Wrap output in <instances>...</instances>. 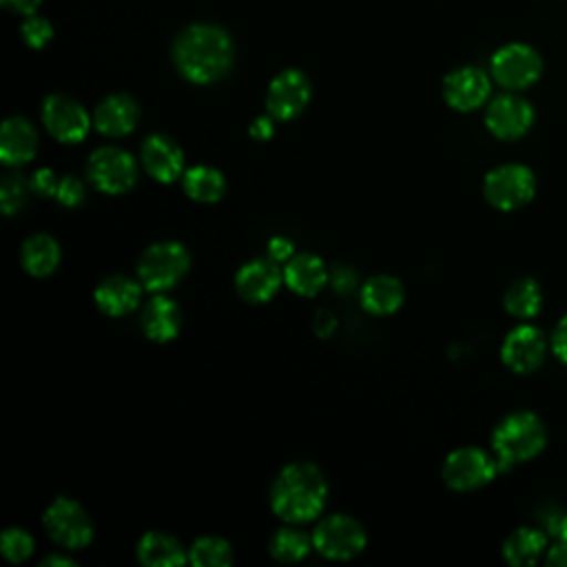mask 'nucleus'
Here are the masks:
<instances>
[{
	"mask_svg": "<svg viewBox=\"0 0 567 567\" xmlns=\"http://www.w3.org/2000/svg\"><path fill=\"white\" fill-rule=\"evenodd\" d=\"M547 443L543 421L527 410L507 414L492 434V447L498 456V467L525 463L534 458Z\"/></svg>",
	"mask_w": 567,
	"mask_h": 567,
	"instance_id": "obj_3",
	"label": "nucleus"
},
{
	"mask_svg": "<svg viewBox=\"0 0 567 567\" xmlns=\"http://www.w3.org/2000/svg\"><path fill=\"white\" fill-rule=\"evenodd\" d=\"M328 483L312 463L286 465L270 487L272 512L288 523L312 520L326 505Z\"/></svg>",
	"mask_w": 567,
	"mask_h": 567,
	"instance_id": "obj_2",
	"label": "nucleus"
},
{
	"mask_svg": "<svg viewBox=\"0 0 567 567\" xmlns=\"http://www.w3.org/2000/svg\"><path fill=\"white\" fill-rule=\"evenodd\" d=\"M49 565H62V567H73L75 563L69 560V558H60V556H49L42 560V567H49Z\"/></svg>",
	"mask_w": 567,
	"mask_h": 567,
	"instance_id": "obj_43",
	"label": "nucleus"
},
{
	"mask_svg": "<svg viewBox=\"0 0 567 567\" xmlns=\"http://www.w3.org/2000/svg\"><path fill=\"white\" fill-rule=\"evenodd\" d=\"M44 527H47L49 536L66 549H80V547L89 545L93 538V525H91L86 512L82 509L80 503H75L66 496L55 498L47 507Z\"/></svg>",
	"mask_w": 567,
	"mask_h": 567,
	"instance_id": "obj_8",
	"label": "nucleus"
},
{
	"mask_svg": "<svg viewBox=\"0 0 567 567\" xmlns=\"http://www.w3.org/2000/svg\"><path fill=\"white\" fill-rule=\"evenodd\" d=\"M250 137H255V140H259V142H264V140H268L270 135H272V120L270 117H257L252 124H250Z\"/></svg>",
	"mask_w": 567,
	"mask_h": 567,
	"instance_id": "obj_39",
	"label": "nucleus"
},
{
	"mask_svg": "<svg viewBox=\"0 0 567 567\" xmlns=\"http://www.w3.org/2000/svg\"><path fill=\"white\" fill-rule=\"evenodd\" d=\"M547 563L549 565H560V567H567V540H558L549 554H547Z\"/></svg>",
	"mask_w": 567,
	"mask_h": 567,
	"instance_id": "obj_42",
	"label": "nucleus"
},
{
	"mask_svg": "<svg viewBox=\"0 0 567 567\" xmlns=\"http://www.w3.org/2000/svg\"><path fill=\"white\" fill-rule=\"evenodd\" d=\"M20 261L24 270L33 277H47L51 275L60 264V246L49 235H31L20 250Z\"/></svg>",
	"mask_w": 567,
	"mask_h": 567,
	"instance_id": "obj_25",
	"label": "nucleus"
},
{
	"mask_svg": "<svg viewBox=\"0 0 567 567\" xmlns=\"http://www.w3.org/2000/svg\"><path fill=\"white\" fill-rule=\"evenodd\" d=\"M403 303V286L396 277L377 275L361 288V306L372 315H390Z\"/></svg>",
	"mask_w": 567,
	"mask_h": 567,
	"instance_id": "obj_24",
	"label": "nucleus"
},
{
	"mask_svg": "<svg viewBox=\"0 0 567 567\" xmlns=\"http://www.w3.org/2000/svg\"><path fill=\"white\" fill-rule=\"evenodd\" d=\"M86 173L93 186L109 195L126 193L137 179L135 159L115 146H102L93 151L86 164Z\"/></svg>",
	"mask_w": 567,
	"mask_h": 567,
	"instance_id": "obj_7",
	"label": "nucleus"
},
{
	"mask_svg": "<svg viewBox=\"0 0 567 567\" xmlns=\"http://www.w3.org/2000/svg\"><path fill=\"white\" fill-rule=\"evenodd\" d=\"M137 120H140V106L131 95H124V93H113L104 97L97 104L93 115L95 128L109 137H120L131 133L137 126Z\"/></svg>",
	"mask_w": 567,
	"mask_h": 567,
	"instance_id": "obj_18",
	"label": "nucleus"
},
{
	"mask_svg": "<svg viewBox=\"0 0 567 567\" xmlns=\"http://www.w3.org/2000/svg\"><path fill=\"white\" fill-rule=\"evenodd\" d=\"M334 328V317L328 310H319L317 312V321H315V330L319 337H328Z\"/></svg>",
	"mask_w": 567,
	"mask_h": 567,
	"instance_id": "obj_41",
	"label": "nucleus"
},
{
	"mask_svg": "<svg viewBox=\"0 0 567 567\" xmlns=\"http://www.w3.org/2000/svg\"><path fill=\"white\" fill-rule=\"evenodd\" d=\"M184 190L190 199L210 204L224 195L226 182L217 168L195 166V168H188L184 175Z\"/></svg>",
	"mask_w": 567,
	"mask_h": 567,
	"instance_id": "obj_28",
	"label": "nucleus"
},
{
	"mask_svg": "<svg viewBox=\"0 0 567 567\" xmlns=\"http://www.w3.org/2000/svg\"><path fill=\"white\" fill-rule=\"evenodd\" d=\"M545 334L536 326H516L503 341L501 359L516 374H529L545 361Z\"/></svg>",
	"mask_w": 567,
	"mask_h": 567,
	"instance_id": "obj_11",
	"label": "nucleus"
},
{
	"mask_svg": "<svg viewBox=\"0 0 567 567\" xmlns=\"http://www.w3.org/2000/svg\"><path fill=\"white\" fill-rule=\"evenodd\" d=\"M55 197L60 204L69 206V208H75L84 202V184L73 177V175H66L58 182V190H55Z\"/></svg>",
	"mask_w": 567,
	"mask_h": 567,
	"instance_id": "obj_34",
	"label": "nucleus"
},
{
	"mask_svg": "<svg viewBox=\"0 0 567 567\" xmlns=\"http://www.w3.org/2000/svg\"><path fill=\"white\" fill-rule=\"evenodd\" d=\"M9 11L16 13H24V16H33L35 9L40 7V0H0Z\"/></svg>",
	"mask_w": 567,
	"mask_h": 567,
	"instance_id": "obj_40",
	"label": "nucleus"
},
{
	"mask_svg": "<svg viewBox=\"0 0 567 567\" xmlns=\"http://www.w3.org/2000/svg\"><path fill=\"white\" fill-rule=\"evenodd\" d=\"M142 164L153 179L162 184H171L182 175L184 153L175 140H171L168 135L155 133V135H148L142 144Z\"/></svg>",
	"mask_w": 567,
	"mask_h": 567,
	"instance_id": "obj_16",
	"label": "nucleus"
},
{
	"mask_svg": "<svg viewBox=\"0 0 567 567\" xmlns=\"http://www.w3.org/2000/svg\"><path fill=\"white\" fill-rule=\"evenodd\" d=\"M190 257L177 241H159L144 250L137 264L140 281L146 290L162 292L173 288L188 270Z\"/></svg>",
	"mask_w": 567,
	"mask_h": 567,
	"instance_id": "obj_4",
	"label": "nucleus"
},
{
	"mask_svg": "<svg viewBox=\"0 0 567 567\" xmlns=\"http://www.w3.org/2000/svg\"><path fill=\"white\" fill-rule=\"evenodd\" d=\"M38 148V133L24 117H9L0 131V159L18 166L29 162Z\"/></svg>",
	"mask_w": 567,
	"mask_h": 567,
	"instance_id": "obj_19",
	"label": "nucleus"
},
{
	"mask_svg": "<svg viewBox=\"0 0 567 567\" xmlns=\"http://www.w3.org/2000/svg\"><path fill=\"white\" fill-rule=\"evenodd\" d=\"M188 560L195 567H226L233 563V547L224 538L204 536L190 545Z\"/></svg>",
	"mask_w": 567,
	"mask_h": 567,
	"instance_id": "obj_30",
	"label": "nucleus"
},
{
	"mask_svg": "<svg viewBox=\"0 0 567 567\" xmlns=\"http://www.w3.org/2000/svg\"><path fill=\"white\" fill-rule=\"evenodd\" d=\"M312 545L326 558L348 560L365 547V532L352 516L332 514L312 532Z\"/></svg>",
	"mask_w": 567,
	"mask_h": 567,
	"instance_id": "obj_6",
	"label": "nucleus"
},
{
	"mask_svg": "<svg viewBox=\"0 0 567 567\" xmlns=\"http://www.w3.org/2000/svg\"><path fill=\"white\" fill-rule=\"evenodd\" d=\"M503 303H505V310H507L512 317L532 319V317H536V315L540 312V306H543L540 286H538L532 277L516 279V281L505 290Z\"/></svg>",
	"mask_w": 567,
	"mask_h": 567,
	"instance_id": "obj_27",
	"label": "nucleus"
},
{
	"mask_svg": "<svg viewBox=\"0 0 567 567\" xmlns=\"http://www.w3.org/2000/svg\"><path fill=\"white\" fill-rule=\"evenodd\" d=\"M292 255V244L288 241V239H284V237H272L270 241H268V257L272 259V261H284V259H288Z\"/></svg>",
	"mask_w": 567,
	"mask_h": 567,
	"instance_id": "obj_38",
	"label": "nucleus"
},
{
	"mask_svg": "<svg viewBox=\"0 0 567 567\" xmlns=\"http://www.w3.org/2000/svg\"><path fill=\"white\" fill-rule=\"evenodd\" d=\"M22 38L24 42L31 47V49H42L51 38H53V27L49 24V20L44 18H38L35 13L29 16L24 22H22Z\"/></svg>",
	"mask_w": 567,
	"mask_h": 567,
	"instance_id": "obj_33",
	"label": "nucleus"
},
{
	"mask_svg": "<svg viewBox=\"0 0 567 567\" xmlns=\"http://www.w3.org/2000/svg\"><path fill=\"white\" fill-rule=\"evenodd\" d=\"M543 60L529 44L512 42L492 55V75L505 89H525L540 78Z\"/></svg>",
	"mask_w": 567,
	"mask_h": 567,
	"instance_id": "obj_9",
	"label": "nucleus"
},
{
	"mask_svg": "<svg viewBox=\"0 0 567 567\" xmlns=\"http://www.w3.org/2000/svg\"><path fill=\"white\" fill-rule=\"evenodd\" d=\"M284 281L292 292H297L301 297H312L326 286L328 272H326L323 261L317 255L303 252L288 261V266L284 270Z\"/></svg>",
	"mask_w": 567,
	"mask_h": 567,
	"instance_id": "obj_21",
	"label": "nucleus"
},
{
	"mask_svg": "<svg viewBox=\"0 0 567 567\" xmlns=\"http://www.w3.org/2000/svg\"><path fill=\"white\" fill-rule=\"evenodd\" d=\"M137 558L146 567H179L188 560L179 540L162 532H148L142 536L137 545Z\"/></svg>",
	"mask_w": 567,
	"mask_h": 567,
	"instance_id": "obj_23",
	"label": "nucleus"
},
{
	"mask_svg": "<svg viewBox=\"0 0 567 567\" xmlns=\"http://www.w3.org/2000/svg\"><path fill=\"white\" fill-rule=\"evenodd\" d=\"M42 122L60 142H82L89 133V115L80 102L69 95H49L42 104Z\"/></svg>",
	"mask_w": 567,
	"mask_h": 567,
	"instance_id": "obj_12",
	"label": "nucleus"
},
{
	"mask_svg": "<svg viewBox=\"0 0 567 567\" xmlns=\"http://www.w3.org/2000/svg\"><path fill=\"white\" fill-rule=\"evenodd\" d=\"M310 545H312V540L303 532L284 527L272 534L268 549H270V556L279 563H297L310 551Z\"/></svg>",
	"mask_w": 567,
	"mask_h": 567,
	"instance_id": "obj_29",
	"label": "nucleus"
},
{
	"mask_svg": "<svg viewBox=\"0 0 567 567\" xmlns=\"http://www.w3.org/2000/svg\"><path fill=\"white\" fill-rule=\"evenodd\" d=\"M182 326V312L168 297L151 299L142 310V330L153 341H171Z\"/></svg>",
	"mask_w": 567,
	"mask_h": 567,
	"instance_id": "obj_22",
	"label": "nucleus"
},
{
	"mask_svg": "<svg viewBox=\"0 0 567 567\" xmlns=\"http://www.w3.org/2000/svg\"><path fill=\"white\" fill-rule=\"evenodd\" d=\"M551 350L554 354L567 363V315L558 321V326L554 328V334H551Z\"/></svg>",
	"mask_w": 567,
	"mask_h": 567,
	"instance_id": "obj_36",
	"label": "nucleus"
},
{
	"mask_svg": "<svg viewBox=\"0 0 567 567\" xmlns=\"http://www.w3.org/2000/svg\"><path fill=\"white\" fill-rule=\"evenodd\" d=\"M173 58L175 66L186 80L208 84L219 80L230 69L233 42L221 27L190 24L177 35Z\"/></svg>",
	"mask_w": 567,
	"mask_h": 567,
	"instance_id": "obj_1",
	"label": "nucleus"
},
{
	"mask_svg": "<svg viewBox=\"0 0 567 567\" xmlns=\"http://www.w3.org/2000/svg\"><path fill=\"white\" fill-rule=\"evenodd\" d=\"M27 197H29V184L24 182V177L18 175V173L4 175V179L0 184L2 213L4 215H16L27 204Z\"/></svg>",
	"mask_w": 567,
	"mask_h": 567,
	"instance_id": "obj_31",
	"label": "nucleus"
},
{
	"mask_svg": "<svg viewBox=\"0 0 567 567\" xmlns=\"http://www.w3.org/2000/svg\"><path fill=\"white\" fill-rule=\"evenodd\" d=\"M310 100V82L297 69L281 71L268 86L266 106L270 117L275 120H292L297 117Z\"/></svg>",
	"mask_w": 567,
	"mask_h": 567,
	"instance_id": "obj_13",
	"label": "nucleus"
},
{
	"mask_svg": "<svg viewBox=\"0 0 567 567\" xmlns=\"http://www.w3.org/2000/svg\"><path fill=\"white\" fill-rule=\"evenodd\" d=\"M31 188L42 195V197H51L55 195L58 190V179H55V173L51 168H40L33 173V179H31Z\"/></svg>",
	"mask_w": 567,
	"mask_h": 567,
	"instance_id": "obj_35",
	"label": "nucleus"
},
{
	"mask_svg": "<svg viewBox=\"0 0 567 567\" xmlns=\"http://www.w3.org/2000/svg\"><path fill=\"white\" fill-rule=\"evenodd\" d=\"M485 199L498 210H516L532 202L536 193L534 173L523 164H503L485 175Z\"/></svg>",
	"mask_w": 567,
	"mask_h": 567,
	"instance_id": "obj_5",
	"label": "nucleus"
},
{
	"mask_svg": "<svg viewBox=\"0 0 567 567\" xmlns=\"http://www.w3.org/2000/svg\"><path fill=\"white\" fill-rule=\"evenodd\" d=\"M545 543H547V538L540 529L518 527L505 538L503 556L514 567L534 565L540 558V554L545 551Z\"/></svg>",
	"mask_w": 567,
	"mask_h": 567,
	"instance_id": "obj_26",
	"label": "nucleus"
},
{
	"mask_svg": "<svg viewBox=\"0 0 567 567\" xmlns=\"http://www.w3.org/2000/svg\"><path fill=\"white\" fill-rule=\"evenodd\" d=\"M489 95V78L476 66H461L443 82V97L456 111H474Z\"/></svg>",
	"mask_w": 567,
	"mask_h": 567,
	"instance_id": "obj_15",
	"label": "nucleus"
},
{
	"mask_svg": "<svg viewBox=\"0 0 567 567\" xmlns=\"http://www.w3.org/2000/svg\"><path fill=\"white\" fill-rule=\"evenodd\" d=\"M485 124L498 140H518L534 124V109L518 95H498L489 102Z\"/></svg>",
	"mask_w": 567,
	"mask_h": 567,
	"instance_id": "obj_14",
	"label": "nucleus"
},
{
	"mask_svg": "<svg viewBox=\"0 0 567 567\" xmlns=\"http://www.w3.org/2000/svg\"><path fill=\"white\" fill-rule=\"evenodd\" d=\"M235 286H237V292L241 295V299H246L250 303H264V301L272 299L275 292L279 290L281 272L272 259L270 261L255 259L239 268V272L235 277Z\"/></svg>",
	"mask_w": 567,
	"mask_h": 567,
	"instance_id": "obj_17",
	"label": "nucleus"
},
{
	"mask_svg": "<svg viewBox=\"0 0 567 567\" xmlns=\"http://www.w3.org/2000/svg\"><path fill=\"white\" fill-rule=\"evenodd\" d=\"M0 551L11 563H22L33 551V538L24 529H7L0 538Z\"/></svg>",
	"mask_w": 567,
	"mask_h": 567,
	"instance_id": "obj_32",
	"label": "nucleus"
},
{
	"mask_svg": "<svg viewBox=\"0 0 567 567\" xmlns=\"http://www.w3.org/2000/svg\"><path fill=\"white\" fill-rule=\"evenodd\" d=\"M95 303L104 315H111V317L128 315L140 303V284L122 275L106 277L95 288Z\"/></svg>",
	"mask_w": 567,
	"mask_h": 567,
	"instance_id": "obj_20",
	"label": "nucleus"
},
{
	"mask_svg": "<svg viewBox=\"0 0 567 567\" xmlns=\"http://www.w3.org/2000/svg\"><path fill=\"white\" fill-rule=\"evenodd\" d=\"M498 472V463L478 447H458L443 463V481L456 492L483 487Z\"/></svg>",
	"mask_w": 567,
	"mask_h": 567,
	"instance_id": "obj_10",
	"label": "nucleus"
},
{
	"mask_svg": "<svg viewBox=\"0 0 567 567\" xmlns=\"http://www.w3.org/2000/svg\"><path fill=\"white\" fill-rule=\"evenodd\" d=\"M354 281H357V272L350 270L348 266H337L332 270V286L337 292H350L354 288Z\"/></svg>",
	"mask_w": 567,
	"mask_h": 567,
	"instance_id": "obj_37",
	"label": "nucleus"
}]
</instances>
